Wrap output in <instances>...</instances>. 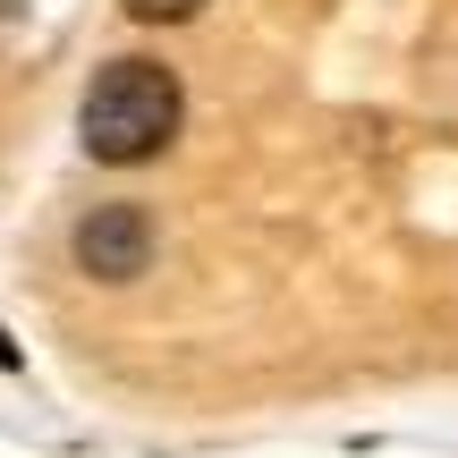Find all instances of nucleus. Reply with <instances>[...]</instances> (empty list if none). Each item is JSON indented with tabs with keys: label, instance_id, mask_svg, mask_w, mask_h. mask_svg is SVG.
<instances>
[{
	"label": "nucleus",
	"instance_id": "1",
	"mask_svg": "<svg viewBox=\"0 0 458 458\" xmlns=\"http://www.w3.org/2000/svg\"><path fill=\"white\" fill-rule=\"evenodd\" d=\"M94 162H145L179 136V77L162 60H111L77 111Z\"/></svg>",
	"mask_w": 458,
	"mask_h": 458
},
{
	"label": "nucleus",
	"instance_id": "2",
	"mask_svg": "<svg viewBox=\"0 0 458 458\" xmlns=\"http://www.w3.org/2000/svg\"><path fill=\"white\" fill-rule=\"evenodd\" d=\"M77 263L94 280H136L153 263V221L136 213V204H94V213L77 221Z\"/></svg>",
	"mask_w": 458,
	"mask_h": 458
},
{
	"label": "nucleus",
	"instance_id": "3",
	"mask_svg": "<svg viewBox=\"0 0 458 458\" xmlns=\"http://www.w3.org/2000/svg\"><path fill=\"white\" fill-rule=\"evenodd\" d=\"M128 9H136V17H196L204 0H128Z\"/></svg>",
	"mask_w": 458,
	"mask_h": 458
},
{
	"label": "nucleus",
	"instance_id": "4",
	"mask_svg": "<svg viewBox=\"0 0 458 458\" xmlns=\"http://www.w3.org/2000/svg\"><path fill=\"white\" fill-rule=\"evenodd\" d=\"M0 374H17V348H9V331H0Z\"/></svg>",
	"mask_w": 458,
	"mask_h": 458
}]
</instances>
